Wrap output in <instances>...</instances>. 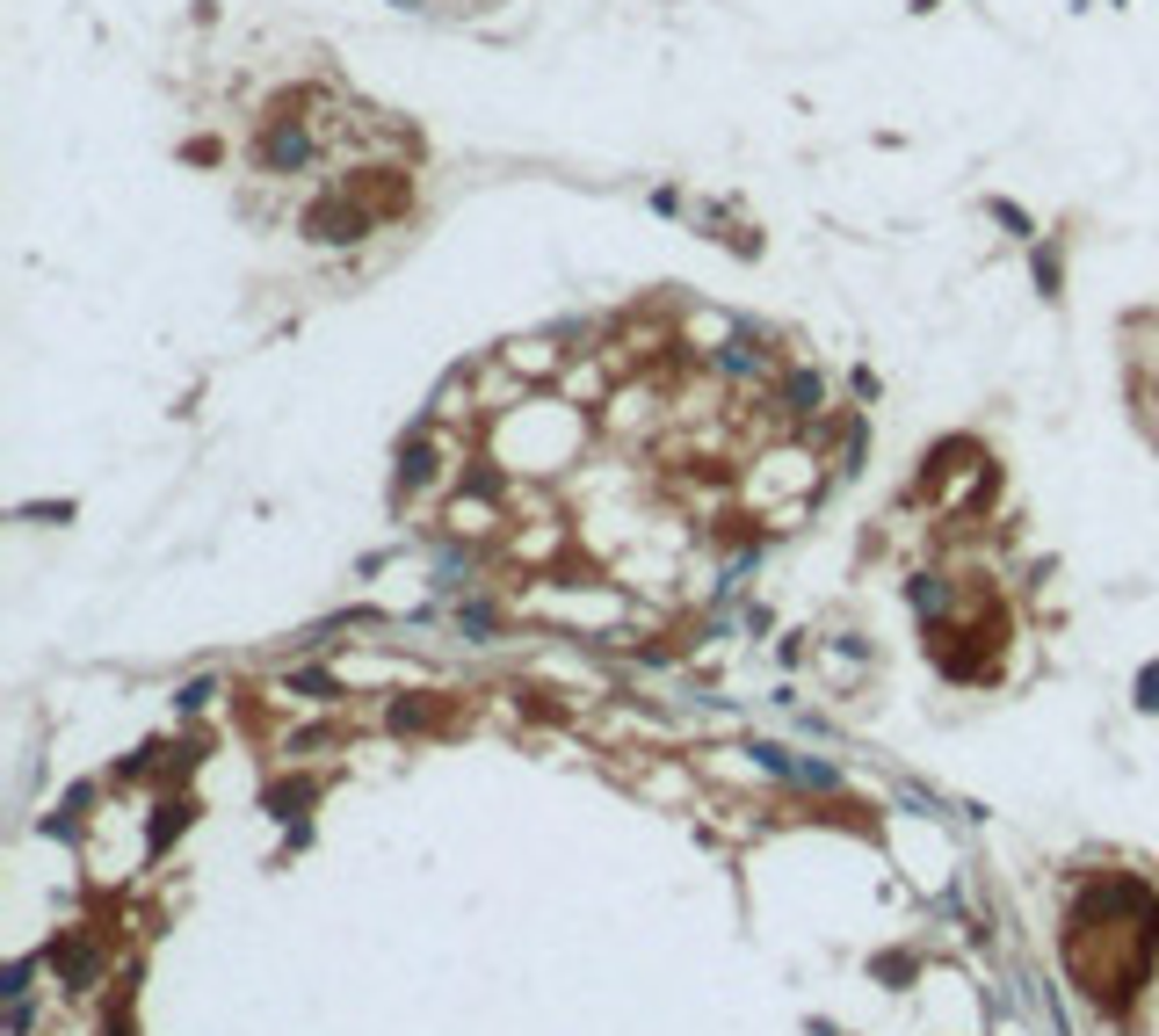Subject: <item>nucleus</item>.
<instances>
[{
    "instance_id": "1",
    "label": "nucleus",
    "mask_w": 1159,
    "mask_h": 1036,
    "mask_svg": "<svg viewBox=\"0 0 1159 1036\" xmlns=\"http://www.w3.org/2000/svg\"><path fill=\"white\" fill-rule=\"evenodd\" d=\"M297 232H305V247H363V239L377 232V210H370L349 182H326V189L305 203Z\"/></svg>"
},
{
    "instance_id": "2",
    "label": "nucleus",
    "mask_w": 1159,
    "mask_h": 1036,
    "mask_svg": "<svg viewBox=\"0 0 1159 1036\" xmlns=\"http://www.w3.org/2000/svg\"><path fill=\"white\" fill-rule=\"evenodd\" d=\"M710 370H717L725 384H769V377H776L769 334H754V327H725L717 348H710Z\"/></svg>"
},
{
    "instance_id": "3",
    "label": "nucleus",
    "mask_w": 1159,
    "mask_h": 1036,
    "mask_svg": "<svg viewBox=\"0 0 1159 1036\" xmlns=\"http://www.w3.org/2000/svg\"><path fill=\"white\" fill-rule=\"evenodd\" d=\"M769 414L783 421V428H812L819 414H826V377L819 370H776L769 377Z\"/></svg>"
},
{
    "instance_id": "4",
    "label": "nucleus",
    "mask_w": 1159,
    "mask_h": 1036,
    "mask_svg": "<svg viewBox=\"0 0 1159 1036\" xmlns=\"http://www.w3.org/2000/svg\"><path fill=\"white\" fill-rule=\"evenodd\" d=\"M349 189L377 210V225H399V218L413 210V175H406V168H356Z\"/></svg>"
},
{
    "instance_id": "5",
    "label": "nucleus",
    "mask_w": 1159,
    "mask_h": 1036,
    "mask_svg": "<svg viewBox=\"0 0 1159 1036\" xmlns=\"http://www.w3.org/2000/svg\"><path fill=\"white\" fill-rule=\"evenodd\" d=\"M435 478H443L435 428H413V435L399 442V486H406V493H421V486H435Z\"/></svg>"
},
{
    "instance_id": "6",
    "label": "nucleus",
    "mask_w": 1159,
    "mask_h": 1036,
    "mask_svg": "<svg viewBox=\"0 0 1159 1036\" xmlns=\"http://www.w3.org/2000/svg\"><path fill=\"white\" fill-rule=\"evenodd\" d=\"M283 689H290V696H312V703H341V696H349V681H341L334 667H290Z\"/></svg>"
},
{
    "instance_id": "7",
    "label": "nucleus",
    "mask_w": 1159,
    "mask_h": 1036,
    "mask_svg": "<svg viewBox=\"0 0 1159 1036\" xmlns=\"http://www.w3.org/2000/svg\"><path fill=\"white\" fill-rule=\"evenodd\" d=\"M1029 276H1036L1044 297H1065V247H1058V239H1044V247L1029 239Z\"/></svg>"
},
{
    "instance_id": "8",
    "label": "nucleus",
    "mask_w": 1159,
    "mask_h": 1036,
    "mask_svg": "<svg viewBox=\"0 0 1159 1036\" xmlns=\"http://www.w3.org/2000/svg\"><path fill=\"white\" fill-rule=\"evenodd\" d=\"M906 602H914L921 616H942L949 609V580L942 573H914V580H906Z\"/></svg>"
},
{
    "instance_id": "9",
    "label": "nucleus",
    "mask_w": 1159,
    "mask_h": 1036,
    "mask_svg": "<svg viewBox=\"0 0 1159 1036\" xmlns=\"http://www.w3.org/2000/svg\"><path fill=\"white\" fill-rule=\"evenodd\" d=\"M985 218H1001L1008 225V239H1036V218L1015 203V196H985Z\"/></svg>"
},
{
    "instance_id": "10",
    "label": "nucleus",
    "mask_w": 1159,
    "mask_h": 1036,
    "mask_svg": "<svg viewBox=\"0 0 1159 1036\" xmlns=\"http://www.w3.org/2000/svg\"><path fill=\"white\" fill-rule=\"evenodd\" d=\"M457 630H471L478 646H485V638L501 630V609H493V602H457Z\"/></svg>"
},
{
    "instance_id": "11",
    "label": "nucleus",
    "mask_w": 1159,
    "mask_h": 1036,
    "mask_svg": "<svg viewBox=\"0 0 1159 1036\" xmlns=\"http://www.w3.org/2000/svg\"><path fill=\"white\" fill-rule=\"evenodd\" d=\"M312 797H319L312 783H283V790H269V812H276V819H290V812H305V805H312Z\"/></svg>"
},
{
    "instance_id": "12",
    "label": "nucleus",
    "mask_w": 1159,
    "mask_h": 1036,
    "mask_svg": "<svg viewBox=\"0 0 1159 1036\" xmlns=\"http://www.w3.org/2000/svg\"><path fill=\"white\" fill-rule=\"evenodd\" d=\"M182 827H189V797L159 805V819H152V848H168V834H182Z\"/></svg>"
},
{
    "instance_id": "13",
    "label": "nucleus",
    "mask_w": 1159,
    "mask_h": 1036,
    "mask_svg": "<svg viewBox=\"0 0 1159 1036\" xmlns=\"http://www.w3.org/2000/svg\"><path fill=\"white\" fill-rule=\"evenodd\" d=\"M1130 703H1138L1145 717L1159 710V660H1145V667H1138V696H1130Z\"/></svg>"
},
{
    "instance_id": "14",
    "label": "nucleus",
    "mask_w": 1159,
    "mask_h": 1036,
    "mask_svg": "<svg viewBox=\"0 0 1159 1036\" xmlns=\"http://www.w3.org/2000/svg\"><path fill=\"white\" fill-rule=\"evenodd\" d=\"M211 696H218V681H189V689L175 696V710H182V717H196V710H211Z\"/></svg>"
},
{
    "instance_id": "15",
    "label": "nucleus",
    "mask_w": 1159,
    "mask_h": 1036,
    "mask_svg": "<svg viewBox=\"0 0 1159 1036\" xmlns=\"http://www.w3.org/2000/svg\"><path fill=\"white\" fill-rule=\"evenodd\" d=\"M30 979H37V964H30V956H22V964L8 972V986H0V993H8V1000H22V993H30Z\"/></svg>"
}]
</instances>
